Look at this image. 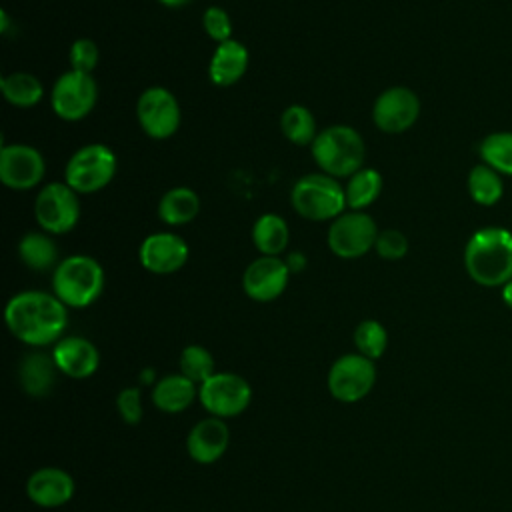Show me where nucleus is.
Instances as JSON below:
<instances>
[{"mask_svg":"<svg viewBox=\"0 0 512 512\" xmlns=\"http://www.w3.org/2000/svg\"><path fill=\"white\" fill-rule=\"evenodd\" d=\"M10 334L34 348L56 344L68 326V306L54 292L22 290L4 308Z\"/></svg>","mask_w":512,"mask_h":512,"instance_id":"nucleus-1","label":"nucleus"},{"mask_svg":"<svg viewBox=\"0 0 512 512\" xmlns=\"http://www.w3.org/2000/svg\"><path fill=\"white\" fill-rule=\"evenodd\" d=\"M464 268L480 286H504L512 280V232L496 226L476 230L464 248Z\"/></svg>","mask_w":512,"mask_h":512,"instance_id":"nucleus-2","label":"nucleus"},{"mask_svg":"<svg viewBox=\"0 0 512 512\" xmlns=\"http://www.w3.org/2000/svg\"><path fill=\"white\" fill-rule=\"evenodd\" d=\"M310 154L320 172L334 178H350L364 168L366 142L362 134L348 124H332L318 132Z\"/></svg>","mask_w":512,"mask_h":512,"instance_id":"nucleus-3","label":"nucleus"},{"mask_svg":"<svg viewBox=\"0 0 512 512\" xmlns=\"http://www.w3.org/2000/svg\"><path fill=\"white\" fill-rule=\"evenodd\" d=\"M106 274L90 254H70L52 270V292L68 308H86L104 290Z\"/></svg>","mask_w":512,"mask_h":512,"instance_id":"nucleus-4","label":"nucleus"},{"mask_svg":"<svg viewBox=\"0 0 512 512\" xmlns=\"http://www.w3.org/2000/svg\"><path fill=\"white\" fill-rule=\"evenodd\" d=\"M294 212L310 222H332L348 210L344 184L324 172L300 176L290 190Z\"/></svg>","mask_w":512,"mask_h":512,"instance_id":"nucleus-5","label":"nucleus"},{"mask_svg":"<svg viewBox=\"0 0 512 512\" xmlns=\"http://www.w3.org/2000/svg\"><path fill=\"white\" fill-rule=\"evenodd\" d=\"M118 158L102 142H90L72 152L64 166V182L78 194L104 190L116 176Z\"/></svg>","mask_w":512,"mask_h":512,"instance_id":"nucleus-6","label":"nucleus"},{"mask_svg":"<svg viewBox=\"0 0 512 512\" xmlns=\"http://www.w3.org/2000/svg\"><path fill=\"white\" fill-rule=\"evenodd\" d=\"M378 232L376 220L366 210H346L330 222L326 244L334 256L354 260L374 250Z\"/></svg>","mask_w":512,"mask_h":512,"instance_id":"nucleus-7","label":"nucleus"},{"mask_svg":"<svg viewBox=\"0 0 512 512\" xmlns=\"http://www.w3.org/2000/svg\"><path fill=\"white\" fill-rule=\"evenodd\" d=\"M66 182H48L40 186L34 198V218L40 230L60 236L76 228L80 220V200Z\"/></svg>","mask_w":512,"mask_h":512,"instance_id":"nucleus-8","label":"nucleus"},{"mask_svg":"<svg viewBox=\"0 0 512 512\" xmlns=\"http://www.w3.org/2000/svg\"><path fill=\"white\" fill-rule=\"evenodd\" d=\"M98 102V84L92 74L66 70L50 88L52 112L64 122L84 120Z\"/></svg>","mask_w":512,"mask_h":512,"instance_id":"nucleus-9","label":"nucleus"},{"mask_svg":"<svg viewBox=\"0 0 512 512\" xmlns=\"http://www.w3.org/2000/svg\"><path fill=\"white\" fill-rule=\"evenodd\" d=\"M136 120L148 138L168 140L178 132L182 122L180 102L172 90L150 86L136 100Z\"/></svg>","mask_w":512,"mask_h":512,"instance_id":"nucleus-10","label":"nucleus"},{"mask_svg":"<svg viewBox=\"0 0 512 512\" xmlns=\"http://www.w3.org/2000/svg\"><path fill=\"white\" fill-rule=\"evenodd\" d=\"M198 398L216 418H234L242 414L252 398V388L240 374L234 372H214L198 388Z\"/></svg>","mask_w":512,"mask_h":512,"instance_id":"nucleus-11","label":"nucleus"},{"mask_svg":"<svg viewBox=\"0 0 512 512\" xmlns=\"http://www.w3.org/2000/svg\"><path fill=\"white\" fill-rule=\"evenodd\" d=\"M46 174V160L36 146L14 142L0 148V180L6 188L26 192L38 188Z\"/></svg>","mask_w":512,"mask_h":512,"instance_id":"nucleus-12","label":"nucleus"},{"mask_svg":"<svg viewBox=\"0 0 512 512\" xmlns=\"http://www.w3.org/2000/svg\"><path fill=\"white\" fill-rule=\"evenodd\" d=\"M328 390L330 394L344 402L352 404L362 400L376 382L374 360L354 352L340 356L328 370Z\"/></svg>","mask_w":512,"mask_h":512,"instance_id":"nucleus-13","label":"nucleus"},{"mask_svg":"<svg viewBox=\"0 0 512 512\" xmlns=\"http://www.w3.org/2000/svg\"><path fill=\"white\" fill-rule=\"evenodd\" d=\"M420 116V98L408 86H390L382 90L372 104V122L380 132L400 134L416 124Z\"/></svg>","mask_w":512,"mask_h":512,"instance_id":"nucleus-14","label":"nucleus"},{"mask_svg":"<svg viewBox=\"0 0 512 512\" xmlns=\"http://www.w3.org/2000/svg\"><path fill=\"white\" fill-rule=\"evenodd\" d=\"M188 242L176 232H152L138 246L140 266L158 276L174 274L188 262Z\"/></svg>","mask_w":512,"mask_h":512,"instance_id":"nucleus-15","label":"nucleus"},{"mask_svg":"<svg viewBox=\"0 0 512 512\" xmlns=\"http://www.w3.org/2000/svg\"><path fill=\"white\" fill-rule=\"evenodd\" d=\"M290 270L280 256H258L242 274V290L254 302H272L288 288Z\"/></svg>","mask_w":512,"mask_h":512,"instance_id":"nucleus-16","label":"nucleus"},{"mask_svg":"<svg viewBox=\"0 0 512 512\" xmlns=\"http://www.w3.org/2000/svg\"><path fill=\"white\" fill-rule=\"evenodd\" d=\"M54 364L70 378H88L100 366L98 348L84 336H62L52 350Z\"/></svg>","mask_w":512,"mask_h":512,"instance_id":"nucleus-17","label":"nucleus"},{"mask_svg":"<svg viewBox=\"0 0 512 512\" xmlns=\"http://www.w3.org/2000/svg\"><path fill=\"white\" fill-rule=\"evenodd\" d=\"M26 496L42 508H58L74 496V480L66 470L46 466L30 474Z\"/></svg>","mask_w":512,"mask_h":512,"instance_id":"nucleus-18","label":"nucleus"},{"mask_svg":"<svg viewBox=\"0 0 512 512\" xmlns=\"http://www.w3.org/2000/svg\"><path fill=\"white\" fill-rule=\"evenodd\" d=\"M230 432L222 418L210 416L192 426L186 438V450L198 464L216 462L228 448Z\"/></svg>","mask_w":512,"mask_h":512,"instance_id":"nucleus-19","label":"nucleus"},{"mask_svg":"<svg viewBox=\"0 0 512 512\" xmlns=\"http://www.w3.org/2000/svg\"><path fill=\"white\" fill-rule=\"evenodd\" d=\"M250 54L248 48L240 40H226L216 44L210 62H208V78L214 86L228 88L240 82L248 70Z\"/></svg>","mask_w":512,"mask_h":512,"instance_id":"nucleus-20","label":"nucleus"},{"mask_svg":"<svg viewBox=\"0 0 512 512\" xmlns=\"http://www.w3.org/2000/svg\"><path fill=\"white\" fill-rule=\"evenodd\" d=\"M250 236L260 256H282L290 244V226L284 216L264 212L254 220Z\"/></svg>","mask_w":512,"mask_h":512,"instance_id":"nucleus-21","label":"nucleus"},{"mask_svg":"<svg viewBox=\"0 0 512 512\" xmlns=\"http://www.w3.org/2000/svg\"><path fill=\"white\" fill-rule=\"evenodd\" d=\"M18 258L32 272H48L58 266V248L52 234L44 230H30L20 236L16 246Z\"/></svg>","mask_w":512,"mask_h":512,"instance_id":"nucleus-22","label":"nucleus"},{"mask_svg":"<svg viewBox=\"0 0 512 512\" xmlns=\"http://www.w3.org/2000/svg\"><path fill=\"white\" fill-rule=\"evenodd\" d=\"M56 370L58 368L54 364L52 354L30 352L22 358L18 368L20 386L30 396H36V398L46 396L56 382Z\"/></svg>","mask_w":512,"mask_h":512,"instance_id":"nucleus-23","label":"nucleus"},{"mask_svg":"<svg viewBox=\"0 0 512 512\" xmlns=\"http://www.w3.org/2000/svg\"><path fill=\"white\" fill-rule=\"evenodd\" d=\"M156 212L166 226L190 224L200 212V196L188 186H174L160 196Z\"/></svg>","mask_w":512,"mask_h":512,"instance_id":"nucleus-24","label":"nucleus"},{"mask_svg":"<svg viewBox=\"0 0 512 512\" xmlns=\"http://www.w3.org/2000/svg\"><path fill=\"white\" fill-rule=\"evenodd\" d=\"M196 396V384L184 374H168L156 380L152 388V402L158 410L166 414H176L186 410Z\"/></svg>","mask_w":512,"mask_h":512,"instance_id":"nucleus-25","label":"nucleus"},{"mask_svg":"<svg viewBox=\"0 0 512 512\" xmlns=\"http://www.w3.org/2000/svg\"><path fill=\"white\" fill-rule=\"evenodd\" d=\"M0 90L10 106L22 110L38 106L44 98V84L40 78L24 70L4 74L0 78Z\"/></svg>","mask_w":512,"mask_h":512,"instance_id":"nucleus-26","label":"nucleus"},{"mask_svg":"<svg viewBox=\"0 0 512 512\" xmlns=\"http://www.w3.org/2000/svg\"><path fill=\"white\" fill-rule=\"evenodd\" d=\"M384 188V178L376 168L364 166L344 182L348 210H366L372 206Z\"/></svg>","mask_w":512,"mask_h":512,"instance_id":"nucleus-27","label":"nucleus"},{"mask_svg":"<svg viewBox=\"0 0 512 512\" xmlns=\"http://www.w3.org/2000/svg\"><path fill=\"white\" fill-rule=\"evenodd\" d=\"M282 136L294 146H312L318 136V124L310 108L304 104H290L280 114Z\"/></svg>","mask_w":512,"mask_h":512,"instance_id":"nucleus-28","label":"nucleus"},{"mask_svg":"<svg viewBox=\"0 0 512 512\" xmlns=\"http://www.w3.org/2000/svg\"><path fill=\"white\" fill-rule=\"evenodd\" d=\"M468 192L472 200L480 206H494L504 192L500 172L488 164H478L468 174Z\"/></svg>","mask_w":512,"mask_h":512,"instance_id":"nucleus-29","label":"nucleus"},{"mask_svg":"<svg viewBox=\"0 0 512 512\" xmlns=\"http://www.w3.org/2000/svg\"><path fill=\"white\" fill-rule=\"evenodd\" d=\"M480 158L496 172L512 176V132L488 134L480 144Z\"/></svg>","mask_w":512,"mask_h":512,"instance_id":"nucleus-30","label":"nucleus"},{"mask_svg":"<svg viewBox=\"0 0 512 512\" xmlns=\"http://www.w3.org/2000/svg\"><path fill=\"white\" fill-rule=\"evenodd\" d=\"M354 346L358 350V354L370 358V360H378L388 346V332L386 328L378 322V320H362L356 328H354Z\"/></svg>","mask_w":512,"mask_h":512,"instance_id":"nucleus-31","label":"nucleus"},{"mask_svg":"<svg viewBox=\"0 0 512 512\" xmlns=\"http://www.w3.org/2000/svg\"><path fill=\"white\" fill-rule=\"evenodd\" d=\"M180 374L190 378L194 384H202L214 374V358L200 344H188L180 352Z\"/></svg>","mask_w":512,"mask_h":512,"instance_id":"nucleus-32","label":"nucleus"},{"mask_svg":"<svg viewBox=\"0 0 512 512\" xmlns=\"http://www.w3.org/2000/svg\"><path fill=\"white\" fill-rule=\"evenodd\" d=\"M98 60H100V50L92 38H76L72 42L68 50L70 70L92 74L94 68L98 66Z\"/></svg>","mask_w":512,"mask_h":512,"instance_id":"nucleus-33","label":"nucleus"},{"mask_svg":"<svg viewBox=\"0 0 512 512\" xmlns=\"http://www.w3.org/2000/svg\"><path fill=\"white\" fill-rule=\"evenodd\" d=\"M202 28L206 36L216 44L232 38V18L222 6H208L202 12Z\"/></svg>","mask_w":512,"mask_h":512,"instance_id":"nucleus-34","label":"nucleus"},{"mask_svg":"<svg viewBox=\"0 0 512 512\" xmlns=\"http://www.w3.org/2000/svg\"><path fill=\"white\" fill-rule=\"evenodd\" d=\"M374 252L384 260H400L408 252V238L396 228H386L378 232Z\"/></svg>","mask_w":512,"mask_h":512,"instance_id":"nucleus-35","label":"nucleus"},{"mask_svg":"<svg viewBox=\"0 0 512 512\" xmlns=\"http://www.w3.org/2000/svg\"><path fill=\"white\" fill-rule=\"evenodd\" d=\"M116 408L126 424H138L142 420V394L140 388L130 386L116 396Z\"/></svg>","mask_w":512,"mask_h":512,"instance_id":"nucleus-36","label":"nucleus"},{"mask_svg":"<svg viewBox=\"0 0 512 512\" xmlns=\"http://www.w3.org/2000/svg\"><path fill=\"white\" fill-rule=\"evenodd\" d=\"M284 262H286L290 274H296V272H302V270L306 268V262H308V260H306V256H304L302 252L292 250V252H288V256L284 258Z\"/></svg>","mask_w":512,"mask_h":512,"instance_id":"nucleus-37","label":"nucleus"},{"mask_svg":"<svg viewBox=\"0 0 512 512\" xmlns=\"http://www.w3.org/2000/svg\"><path fill=\"white\" fill-rule=\"evenodd\" d=\"M502 300L508 308H512V280L502 286Z\"/></svg>","mask_w":512,"mask_h":512,"instance_id":"nucleus-38","label":"nucleus"},{"mask_svg":"<svg viewBox=\"0 0 512 512\" xmlns=\"http://www.w3.org/2000/svg\"><path fill=\"white\" fill-rule=\"evenodd\" d=\"M140 382L142 384H156L154 382V370L152 368H144L142 374H140Z\"/></svg>","mask_w":512,"mask_h":512,"instance_id":"nucleus-39","label":"nucleus"},{"mask_svg":"<svg viewBox=\"0 0 512 512\" xmlns=\"http://www.w3.org/2000/svg\"><path fill=\"white\" fill-rule=\"evenodd\" d=\"M162 6H166V8H182V6H186L190 0H158Z\"/></svg>","mask_w":512,"mask_h":512,"instance_id":"nucleus-40","label":"nucleus"}]
</instances>
